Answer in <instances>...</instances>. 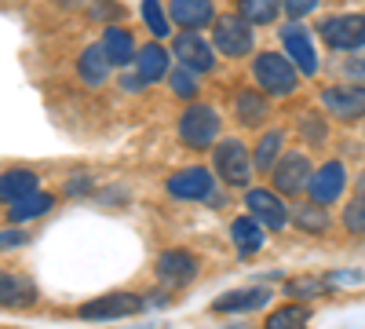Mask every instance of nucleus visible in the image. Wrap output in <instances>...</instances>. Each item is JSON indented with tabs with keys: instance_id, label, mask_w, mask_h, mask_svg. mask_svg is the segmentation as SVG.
<instances>
[{
	"instance_id": "14",
	"label": "nucleus",
	"mask_w": 365,
	"mask_h": 329,
	"mask_svg": "<svg viewBox=\"0 0 365 329\" xmlns=\"http://www.w3.org/2000/svg\"><path fill=\"white\" fill-rule=\"evenodd\" d=\"M347 187V172L340 161H325L322 168H314L311 176V187H307V198L318 201V205H332Z\"/></svg>"
},
{
	"instance_id": "16",
	"label": "nucleus",
	"mask_w": 365,
	"mask_h": 329,
	"mask_svg": "<svg viewBox=\"0 0 365 329\" xmlns=\"http://www.w3.org/2000/svg\"><path fill=\"white\" fill-rule=\"evenodd\" d=\"M168 19L182 29V34H197V29H205L216 19V11H212V0H172Z\"/></svg>"
},
{
	"instance_id": "24",
	"label": "nucleus",
	"mask_w": 365,
	"mask_h": 329,
	"mask_svg": "<svg viewBox=\"0 0 365 329\" xmlns=\"http://www.w3.org/2000/svg\"><path fill=\"white\" fill-rule=\"evenodd\" d=\"M282 143H285V132H282V128L263 132L259 143H256V151H252V165H256L259 172H270L274 165H278V158H282Z\"/></svg>"
},
{
	"instance_id": "38",
	"label": "nucleus",
	"mask_w": 365,
	"mask_h": 329,
	"mask_svg": "<svg viewBox=\"0 0 365 329\" xmlns=\"http://www.w3.org/2000/svg\"><path fill=\"white\" fill-rule=\"evenodd\" d=\"M354 191H358V194H361V198H365V172H361V176H358V183H354Z\"/></svg>"
},
{
	"instance_id": "31",
	"label": "nucleus",
	"mask_w": 365,
	"mask_h": 329,
	"mask_svg": "<svg viewBox=\"0 0 365 329\" xmlns=\"http://www.w3.org/2000/svg\"><path fill=\"white\" fill-rule=\"evenodd\" d=\"M168 88H172L175 99H197V74L182 66V70L168 74Z\"/></svg>"
},
{
	"instance_id": "10",
	"label": "nucleus",
	"mask_w": 365,
	"mask_h": 329,
	"mask_svg": "<svg viewBox=\"0 0 365 329\" xmlns=\"http://www.w3.org/2000/svg\"><path fill=\"white\" fill-rule=\"evenodd\" d=\"M212 191H216V179L201 165L179 168L175 176H168V194L179 201H205V198H212Z\"/></svg>"
},
{
	"instance_id": "33",
	"label": "nucleus",
	"mask_w": 365,
	"mask_h": 329,
	"mask_svg": "<svg viewBox=\"0 0 365 329\" xmlns=\"http://www.w3.org/2000/svg\"><path fill=\"white\" fill-rule=\"evenodd\" d=\"M299 132L307 136L311 143H325V121H322L318 113H303L299 117Z\"/></svg>"
},
{
	"instance_id": "29",
	"label": "nucleus",
	"mask_w": 365,
	"mask_h": 329,
	"mask_svg": "<svg viewBox=\"0 0 365 329\" xmlns=\"http://www.w3.org/2000/svg\"><path fill=\"white\" fill-rule=\"evenodd\" d=\"M292 223H296L299 231H307V234H325V231H329V213H325V205L311 201V205L292 208Z\"/></svg>"
},
{
	"instance_id": "5",
	"label": "nucleus",
	"mask_w": 365,
	"mask_h": 329,
	"mask_svg": "<svg viewBox=\"0 0 365 329\" xmlns=\"http://www.w3.org/2000/svg\"><path fill=\"white\" fill-rule=\"evenodd\" d=\"M311 176H314V168H311V158L307 154H282L278 165L270 168V183H274V191H278V194L292 198V194H307Z\"/></svg>"
},
{
	"instance_id": "17",
	"label": "nucleus",
	"mask_w": 365,
	"mask_h": 329,
	"mask_svg": "<svg viewBox=\"0 0 365 329\" xmlns=\"http://www.w3.org/2000/svg\"><path fill=\"white\" fill-rule=\"evenodd\" d=\"M263 304H270V289L252 285V289H234V293L216 296L212 311H220V315H237V311H256V308H263Z\"/></svg>"
},
{
	"instance_id": "11",
	"label": "nucleus",
	"mask_w": 365,
	"mask_h": 329,
	"mask_svg": "<svg viewBox=\"0 0 365 329\" xmlns=\"http://www.w3.org/2000/svg\"><path fill=\"white\" fill-rule=\"evenodd\" d=\"M329 113H336L340 121H361L365 117V84H344V88H325L318 96Z\"/></svg>"
},
{
	"instance_id": "22",
	"label": "nucleus",
	"mask_w": 365,
	"mask_h": 329,
	"mask_svg": "<svg viewBox=\"0 0 365 329\" xmlns=\"http://www.w3.org/2000/svg\"><path fill=\"white\" fill-rule=\"evenodd\" d=\"M110 70H113V63H110V55L103 51V44L84 48L81 59H77V74H81V81L91 84V88H99V84L110 77Z\"/></svg>"
},
{
	"instance_id": "6",
	"label": "nucleus",
	"mask_w": 365,
	"mask_h": 329,
	"mask_svg": "<svg viewBox=\"0 0 365 329\" xmlns=\"http://www.w3.org/2000/svg\"><path fill=\"white\" fill-rule=\"evenodd\" d=\"M318 34L332 51H361L365 48V15H332L318 26Z\"/></svg>"
},
{
	"instance_id": "2",
	"label": "nucleus",
	"mask_w": 365,
	"mask_h": 329,
	"mask_svg": "<svg viewBox=\"0 0 365 329\" xmlns=\"http://www.w3.org/2000/svg\"><path fill=\"white\" fill-rule=\"evenodd\" d=\"M220 113L205 106V103H190L179 117V139L190 146V151H208L212 143L220 139Z\"/></svg>"
},
{
	"instance_id": "18",
	"label": "nucleus",
	"mask_w": 365,
	"mask_h": 329,
	"mask_svg": "<svg viewBox=\"0 0 365 329\" xmlns=\"http://www.w3.org/2000/svg\"><path fill=\"white\" fill-rule=\"evenodd\" d=\"M132 66H135V77L143 84H158V81L168 77V51L161 44H146V48L135 51V63Z\"/></svg>"
},
{
	"instance_id": "25",
	"label": "nucleus",
	"mask_w": 365,
	"mask_h": 329,
	"mask_svg": "<svg viewBox=\"0 0 365 329\" xmlns=\"http://www.w3.org/2000/svg\"><path fill=\"white\" fill-rule=\"evenodd\" d=\"M307 322H311V308L296 300V304H285L278 311H270L263 329H307Z\"/></svg>"
},
{
	"instance_id": "28",
	"label": "nucleus",
	"mask_w": 365,
	"mask_h": 329,
	"mask_svg": "<svg viewBox=\"0 0 365 329\" xmlns=\"http://www.w3.org/2000/svg\"><path fill=\"white\" fill-rule=\"evenodd\" d=\"M322 293H332L325 275H303V278L285 282V296H289V300H299V304L314 300V296H322Z\"/></svg>"
},
{
	"instance_id": "3",
	"label": "nucleus",
	"mask_w": 365,
	"mask_h": 329,
	"mask_svg": "<svg viewBox=\"0 0 365 329\" xmlns=\"http://www.w3.org/2000/svg\"><path fill=\"white\" fill-rule=\"evenodd\" d=\"M212 165H216L220 179L227 187H249V179H252V154L245 151V143H237V139H223L216 143V151H212Z\"/></svg>"
},
{
	"instance_id": "19",
	"label": "nucleus",
	"mask_w": 365,
	"mask_h": 329,
	"mask_svg": "<svg viewBox=\"0 0 365 329\" xmlns=\"http://www.w3.org/2000/svg\"><path fill=\"white\" fill-rule=\"evenodd\" d=\"M34 191H37V172H29V168L0 172V201H4V205H15V201L29 198Z\"/></svg>"
},
{
	"instance_id": "35",
	"label": "nucleus",
	"mask_w": 365,
	"mask_h": 329,
	"mask_svg": "<svg viewBox=\"0 0 365 329\" xmlns=\"http://www.w3.org/2000/svg\"><path fill=\"white\" fill-rule=\"evenodd\" d=\"M26 242H29V234H26L22 227H4V231H0V253L19 249V246H26Z\"/></svg>"
},
{
	"instance_id": "13",
	"label": "nucleus",
	"mask_w": 365,
	"mask_h": 329,
	"mask_svg": "<svg viewBox=\"0 0 365 329\" xmlns=\"http://www.w3.org/2000/svg\"><path fill=\"white\" fill-rule=\"evenodd\" d=\"M37 304V282L22 271H0V308L26 311Z\"/></svg>"
},
{
	"instance_id": "1",
	"label": "nucleus",
	"mask_w": 365,
	"mask_h": 329,
	"mask_svg": "<svg viewBox=\"0 0 365 329\" xmlns=\"http://www.w3.org/2000/svg\"><path fill=\"white\" fill-rule=\"evenodd\" d=\"M252 77H256V84H259V92H263V96H274V99L292 96L296 88H299V70L292 66L289 55H278V51L256 55V59H252Z\"/></svg>"
},
{
	"instance_id": "30",
	"label": "nucleus",
	"mask_w": 365,
	"mask_h": 329,
	"mask_svg": "<svg viewBox=\"0 0 365 329\" xmlns=\"http://www.w3.org/2000/svg\"><path fill=\"white\" fill-rule=\"evenodd\" d=\"M139 15H143V22L150 26V34L154 37H168V15H165V8L158 4V0H143V8H139Z\"/></svg>"
},
{
	"instance_id": "23",
	"label": "nucleus",
	"mask_w": 365,
	"mask_h": 329,
	"mask_svg": "<svg viewBox=\"0 0 365 329\" xmlns=\"http://www.w3.org/2000/svg\"><path fill=\"white\" fill-rule=\"evenodd\" d=\"M51 205H55V198H51V194L34 191L29 198H22V201H15V205L8 208V220H11V223H29V220H41Z\"/></svg>"
},
{
	"instance_id": "37",
	"label": "nucleus",
	"mask_w": 365,
	"mask_h": 329,
	"mask_svg": "<svg viewBox=\"0 0 365 329\" xmlns=\"http://www.w3.org/2000/svg\"><path fill=\"white\" fill-rule=\"evenodd\" d=\"M66 191H70V194H84V191H88V179H81V176L70 179V187H66Z\"/></svg>"
},
{
	"instance_id": "21",
	"label": "nucleus",
	"mask_w": 365,
	"mask_h": 329,
	"mask_svg": "<svg viewBox=\"0 0 365 329\" xmlns=\"http://www.w3.org/2000/svg\"><path fill=\"white\" fill-rule=\"evenodd\" d=\"M103 51L110 55V63L120 70V66H128L135 63V37L128 34V29H120V26H106V34H103Z\"/></svg>"
},
{
	"instance_id": "27",
	"label": "nucleus",
	"mask_w": 365,
	"mask_h": 329,
	"mask_svg": "<svg viewBox=\"0 0 365 329\" xmlns=\"http://www.w3.org/2000/svg\"><path fill=\"white\" fill-rule=\"evenodd\" d=\"M234 113H237V121L245 128H256V125H263V117H267V99L259 92H237Z\"/></svg>"
},
{
	"instance_id": "15",
	"label": "nucleus",
	"mask_w": 365,
	"mask_h": 329,
	"mask_svg": "<svg viewBox=\"0 0 365 329\" xmlns=\"http://www.w3.org/2000/svg\"><path fill=\"white\" fill-rule=\"evenodd\" d=\"M282 44H285V55L292 59V66L299 74H318V55H314V44H311V34L307 29H299L296 22H289L282 29Z\"/></svg>"
},
{
	"instance_id": "7",
	"label": "nucleus",
	"mask_w": 365,
	"mask_h": 329,
	"mask_svg": "<svg viewBox=\"0 0 365 329\" xmlns=\"http://www.w3.org/2000/svg\"><path fill=\"white\" fill-rule=\"evenodd\" d=\"M146 308V296L139 293H106V296H96V300L81 304V318H91V322H110V318H128V315H139Z\"/></svg>"
},
{
	"instance_id": "26",
	"label": "nucleus",
	"mask_w": 365,
	"mask_h": 329,
	"mask_svg": "<svg viewBox=\"0 0 365 329\" xmlns=\"http://www.w3.org/2000/svg\"><path fill=\"white\" fill-rule=\"evenodd\" d=\"M282 11V0H237V15L252 26H270Z\"/></svg>"
},
{
	"instance_id": "12",
	"label": "nucleus",
	"mask_w": 365,
	"mask_h": 329,
	"mask_svg": "<svg viewBox=\"0 0 365 329\" xmlns=\"http://www.w3.org/2000/svg\"><path fill=\"white\" fill-rule=\"evenodd\" d=\"M175 63L194 74H208L216 66V44L205 41L201 34H179L175 37Z\"/></svg>"
},
{
	"instance_id": "20",
	"label": "nucleus",
	"mask_w": 365,
	"mask_h": 329,
	"mask_svg": "<svg viewBox=\"0 0 365 329\" xmlns=\"http://www.w3.org/2000/svg\"><path fill=\"white\" fill-rule=\"evenodd\" d=\"M263 231H267V227H263L252 213H249V216H237V220L230 223V238H234L237 253H241V256H252V253H259V249H263V238H267Z\"/></svg>"
},
{
	"instance_id": "8",
	"label": "nucleus",
	"mask_w": 365,
	"mask_h": 329,
	"mask_svg": "<svg viewBox=\"0 0 365 329\" xmlns=\"http://www.w3.org/2000/svg\"><path fill=\"white\" fill-rule=\"evenodd\" d=\"M154 275H158V282H165V285H190V282L201 275V263H197V256H190L187 249H168V253L158 256Z\"/></svg>"
},
{
	"instance_id": "4",
	"label": "nucleus",
	"mask_w": 365,
	"mask_h": 329,
	"mask_svg": "<svg viewBox=\"0 0 365 329\" xmlns=\"http://www.w3.org/2000/svg\"><path fill=\"white\" fill-rule=\"evenodd\" d=\"M212 44H216V51L230 55V59H241L249 55L256 37H252V22H245L241 15H220L216 26H212Z\"/></svg>"
},
{
	"instance_id": "32",
	"label": "nucleus",
	"mask_w": 365,
	"mask_h": 329,
	"mask_svg": "<svg viewBox=\"0 0 365 329\" xmlns=\"http://www.w3.org/2000/svg\"><path fill=\"white\" fill-rule=\"evenodd\" d=\"M344 227L351 234H365V198L354 194L347 205H344Z\"/></svg>"
},
{
	"instance_id": "36",
	"label": "nucleus",
	"mask_w": 365,
	"mask_h": 329,
	"mask_svg": "<svg viewBox=\"0 0 365 329\" xmlns=\"http://www.w3.org/2000/svg\"><path fill=\"white\" fill-rule=\"evenodd\" d=\"M113 15H120L117 0H96V4H91V19H113Z\"/></svg>"
},
{
	"instance_id": "34",
	"label": "nucleus",
	"mask_w": 365,
	"mask_h": 329,
	"mask_svg": "<svg viewBox=\"0 0 365 329\" xmlns=\"http://www.w3.org/2000/svg\"><path fill=\"white\" fill-rule=\"evenodd\" d=\"M282 8H285V15H289L292 22H299V19H307V15L318 8V0H282Z\"/></svg>"
},
{
	"instance_id": "9",
	"label": "nucleus",
	"mask_w": 365,
	"mask_h": 329,
	"mask_svg": "<svg viewBox=\"0 0 365 329\" xmlns=\"http://www.w3.org/2000/svg\"><path fill=\"white\" fill-rule=\"evenodd\" d=\"M245 205H249V213L267 227V231H282V227H289V208H285V201H282V194L278 191H263V187H252L249 194H245Z\"/></svg>"
},
{
	"instance_id": "39",
	"label": "nucleus",
	"mask_w": 365,
	"mask_h": 329,
	"mask_svg": "<svg viewBox=\"0 0 365 329\" xmlns=\"http://www.w3.org/2000/svg\"><path fill=\"white\" fill-rule=\"evenodd\" d=\"M227 329H249V325H227Z\"/></svg>"
}]
</instances>
